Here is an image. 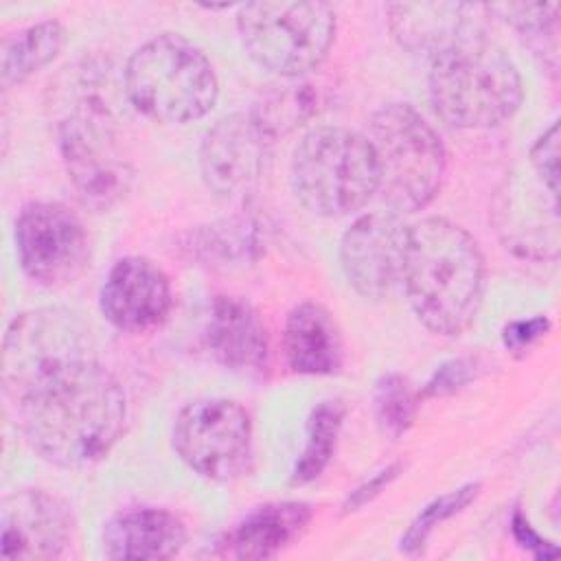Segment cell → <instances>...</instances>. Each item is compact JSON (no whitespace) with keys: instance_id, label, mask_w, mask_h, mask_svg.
Listing matches in <instances>:
<instances>
[{"instance_id":"52a82bcc","label":"cell","mask_w":561,"mask_h":561,"mask_svg":"<svg viewBox=\"0 0 561 561\" xmlns=\"http://www.w3.org/2000/svg\"><path fill=\"white\" fill-rule=\"evenodd\" d=\"M383 202L392 213H416L440 191L447 156L434 127L408 103L379 107L366 134Z\"/></svg>"},{"instance_id":"9c48e42d","label":"cell","mask_w":561,"mask_h":561,"mask_svg":"<svg viewBox=\"0 0 561 561\" xmlns=\"http://www.w3.org/2000/svg\"><path fill=\"white\" fill-rule=\"evenodd\" d=\"M90 324L59 307L31 309L13 318L2 342V386L9 399L53 368L96 355Z\"/></svg>"},{"instance_id":"83f0119b","label":"cell","mask_w":561,"mask_h":561,"mask_svg":"<svg viewBox=\"0 0 561 561\" xmlns=\"http://www.w3.org/2000/svg\"><path fill=\"white\" fill-rule=\"evenodd\" d=\"M528 167L554 191H559V121H554L530 147Z\"/></svg>"},{"instance_id":"4dcf8cb0","label":"cell","mask_w":561,"mask_h":561,"mask_svg":"<svg viewBox=\"0 0 561 561\" xmlns=\"http://www.w3.org/2000/svg\"><path fill=\"white\" fill-rule=\"evenodd\" d=\"M548 327L550 322L543 316H537L530 320H515L504 327L502 342L508 351H526L548 331Z\"/></svg>"},{"instance_id":"603a6c76","label":"cell","mask_w":561,"mask_h":561,"mask_svg":"<svg viewBox=\"0 0 561 561\" xmlns=\"http://www.w3.org/2000/svg\"><path fill=\"white\" fill-rule=\"evenodd\" d=\"M66 42V28L57 20H44L2 39V85L11 88L48 66Z\"/></svg>"},{"instance_id":"f546056e","label":"cell","mask_w":561,"mask_h":561,"mask_svg":"<svg viewBox=\"0 0 561 561\" xmlns=\"http://www.w3.org/2000/svg\"><path fill=\"white\" fill-rule=\"evenodd\" d=\"M399 471H401V462H392V465L379 469V471H377L375 476H370L366 482H362V484H359L355 491H351L348 497L344 500V504H342L344 513H353V511L366 506L370 500H375V497L399 476Z\"/></svg>"},{"instance_id":"ffe728a7","label":"cell","mask_w":561,"mask_h":561,"mask_svg":"<svg viewBox=\"0 0 561 561\" xmlns=\"http://www.w3.org/2000/svg\"><path fill=\"white\" fill-rule=\"evenodd\" d=\"M283 348L289 368L300 375H333L344 362V340L335 318L311 300L287 313Z\"/></svg>"},{"instance_id":"5bb4252c","label":"cell","mask_w":561,"mask_h":561,"mask_svg":"<svg viewBox=\"0 0 561 561\" xmlns=\"http://www.w3.org/2000/svg\"><path fill=\"white\" fill-rule=\"evenodd\" d=\"M559 191L533 169L513 173L495 195L493 224L508 250L524 259H557L559 254Z\"/></svg>"},{"instance_id":"44dd1931","label":"cell","mask_w":561,"mask_h":561,"mask_svg":"<svg viewBox=\"0 0 561 561\" xmlns=\"http://www.w3.org/2000/svg\"><path fill=\"white\" fill-rule=\"evenodd\" d=\"M311 517L305 502L263 504L226 535V548L237 559H272L302 535Z\"/></svg>"},{"instance_id":"30bf717a","label":"cell","mask_w":561,"mask_h":561,"mask_svg":"<svg viewBox=\"0 0 561 561\" xmlns=\"http://www.w3.org/2000/svg\"><path fill=\"white\" fill-rule=\"evenodd\" d=\"M173 449L202 478L232 480L252 456L250 414L232 399H197L175 416Z\"/></svg>"},{"instance_id":"cb8c5ba5","label":"cell","mask_w":561,"mask_h":561,"mask_svg":"<svg viewBox=\"0 0 561 561\" xmlns=\"http://www.w3.org/2000/svg\"><path fill=\"white\" fill-rule=\"evenodd\" d=\"M344 421V405L337 399L318 403L307 421V440L291 469V484L316 480L329 465Z\"/></svg>"},{"instance_id":"f1b7e54d","label":"cell","mask_w":561,"mask_h":561,"mask_svg":"<svg viewBox=\"0 0 561 561\" xmlns=\"http://www.w3.org/2000/svg\"><path fill=\"white\" fill-rule=\"evenodd\" d=\"M471 362L458 357V359H449L443 366H438L434 370V375L430 377V381L425 383L423 392L419 394L421 399L425 397H443V394H451L458 388H462L469 379H471Z\"/></svg>"},{"instance_id":"7a4b0ae2","label":"cell","mask_w":561,"mask_h":561,"mask_svg":"<svg viewBox=\"0 0 561 561\" xmlns=\"http://www.w3.org/2000/svg\"><path fill=\"white\" fill-rule=\"evenodd\" d=\"M50 92L57 145L77 195L96 210L114 206L134 173L118 136L125 92L116 94L110 70L96 61L64 68Z\"/></svg>"},{"instance_id":"5b68a950","label":"cell","mask_w":561,"mask_h":561,"mask_svg":"<svg viewBox=\"0 0 561 561\" xmlns=\"http://www.w3.org/2000/svg\"><path fill=\"white\" fill-rule=\"evenodd\" d=\"M123 85L134 110L169 125L204 118L219 96L210 59L178 33L138 46L125 64Z\"/></svg>"},{"instance_id":"9a60e30c","label":"cell","mask_w":561,"mask_h":561,"mask_svg":"<svg viewBox=\"0 0 561 561\" xmlns=\"http://www.w3.org/2000/svg\"><path fill=\"white\" fill-rule=\"evenodd\" d=\"M0 554L4 559H57L72 539L68 504L44 489H22L2 500Z\"/></svg>"},{"instance_id":"ac0fdd59","label":"cell","mask_w":561,"mask_h":561,"mask_svg":"<svg viewBox=\"0 0 561 561\" xmlns=\"http://www.w3.org/2000/svg\"><path fill=\"white\" fill-rule=\"evenodd\" d=\"M482 4L460 2H397L388 7V26L394 39L410 53L436 57L445 48L478 33Z\"/></svg>"},{"instance_id":"6da1fadb","label":"cell","mask_w":561,"mask_h":561,"mask_svg":"<svg viewBox=\"0 0 561 561\" xmlns=\"http://www.w3.org/2000/svg\"><path fill=\"white\" fill-rule=\"evenodd\" d=\"M11 401L31 449L66 469L107 456L127 421L125 390L96 355L53 368Z\"/></svg>"},{"instance_id":"2e32d148","label":"cell","mask_w":561,"mask_h":561,"mask_svg":"<svg viewBox=\"0 0 561 561\" xmlns=\"http://www.w3.org/2000/svg\"><path fill=\"white\" fill-rule=\"evenodd\" d=\"M173 294L169 276L145 256L118 259L101 287V313L123 333H145L164 322Z\"/></svg>"},{"instance_id":"4fadbf2b","label":"cell","mask_w":561,"mask_h":561,"mask_svg":"<svg viewBox=\"0 0 561 561\" xmlns=\"http://www.w3.org/2000/svg\"><path fill=\"white\" fill-rule=\"evenodd\" d=\"M408 224L392 210L355 219L340 241V261L348 285L364 298H386L401 283Z\"/></svg>"},{"instance_id":"484cf974","label":"cell","mask_w":561,"mask_h":561,"mask_svg":"<svg viewBox=\"0 0 561 561\" xmlns=\"http://www.w3.org/2000/svg\"><path fill=\"white\" fill-rule=\"evenodd\" d=\"M480 491V484L478 482H469L456 491H449L436 500H432L414 519L412 524L408 526V530L403 533L401 537V550L408 552V554H414V552H421L427 537L432 535V530L454 517L456 513H460L465 506H469V502L478 495Z\"/></svg>"},{"instance_id":"3957f363","label":"cell","mask_w":561,"mask_h":561,"mask_svg":"<svg viewBox=\"0 0 561 561\" xmlns=\"http://www.w3.org/2000/svg\"><path fill=\"white\" fill-rule=\"evenodd\" d=\"M484 256L478 241L445 217L408 228L401 283L416 318L438 335L471 327L484 296Z\"/></svg>"},{"instance_id":"7402d4cb","label":"cell","mask_w":561,"mask_h":561,"mask_svg":"<svg viewBox=\"0 0 561 561\" xmlns=\"http://www.w3.org/2000/svg\"><path fill=\"white\" fill-rule=\"evenodd\" d=\"M324 105V90L307 77L280 79L270 85L250 110L263 129L276 138L316 116Z\"/></svg>"},{"instance_id":"8992f818","label":"cell","mask_w":561,"mask_h":561,"mask_svg":"<svg viewBox=\"0 0 561 561\" xmlns=\"http://www.w3.org/2000/svg\"><path fill=\"white\" fill-rule=\"evenodd\" d=\"M289 178L298 202L320 217L359 210L379 186L368 138L335 125L313 127L300 138Z\"/></svg>"},{"instance_id":"277c9868","label":"cell","mask_w":561,"mask_h":561,"mask_svg":"<svg viewBox=\"0 0 561 561\" xmlns=\"http://www.w3.org/2000/svg\"><path fill=\"white\" fill-rule=\"evenodd\" d=\"M430 101L456 129H489L522 105L524 88L513 59L482 33L467 35L432 57Z\"/></svg>"},{"instance_id":"ba28073f","label":"cell","mask_w":561,"mask_h":561,"mask_svg":"<svg viewBox=\"0 0 561 561\" xmlns=\"http://www.w3.org/2000/svg\"><path fill=\"white\" fill-rule=\"evenodd\" d=\"M335 26V11L324 2H248L237 13L243 50L280 79L307 77L320 68Z\"/></svg>"},{"instance_id":"d4e9b609","label":"cell","mask_w":561,"mask_h":561,"mask_svg":"<svg viewBox=\"0 0 561 561\" xmlns=\"http://www.w3.org/2000/svg\"><path fill=\"white\" fill-rule=\"evenodd\" d=\"M373 403L377 425L390 438H399L414 421L416 394L399 373H388L377 379Z\"/></svg>"},{"instance_id":"4316f807","label":"cell","mask_w":561,"mask_h":561,"mask_svg":"<svg viewBox=\"0 0 561 561\" xmlns=\"http://www.w3.org/2000/svg\"><path fill=\"white\" fill-rule=\"evenodd\" d=\"M489 13H495L524 37L530 39H557V11L559 4H530V2H502L486 4Z\"/></svg>"},{"instance_id":"1f68e13d","label":"cell","mask_w":561,"mask_h":561,"mask_svg":"<svg viewBox=\"0 0 561 561\" xmlns=\"http://www.w3.org/2000/svg\"><path fill=\"white\" fill-rule=\"evenodd\" d=\"M511 524H513V535H515V539H517L522 546L530 548L537 557H552L550 552H546V548H550V550H557V548H554V546H548V541H543V539L530 528V524L524 519V515H522L519 511L513 513Z\"/></svg>"},{"instance_id":"e0dca14e","label":"cell","mask_w":561,"mask_h":561,"mask_svg":"<svg viewBox=\"0 0 561 561\" xmlns=\"http://www.w3.org/2000/svg\"><path fill=\"white\" fill-rule=\"evenodd\" d=\"M206 344L230 370L261 375L270 366V337L256 309L237 296H217L210 305Z\"/></svg>"},{"instance_id":"7c38bea8","label":"cell","mask_w":561,"mask_h":561,"mask_svg":"<svg viewBox=\"0 0 561 561\" xmlns=\"http://www.w3.org/2000/svg\"><path fill=\"white\" fill-rule=\"evenodd\" d=\"M272 142L250 110L219 118L199 145V171L208 191L221 199L252 195L267 171Z\"/></svg>"},{"instance_id":"8fae6325","label":"cell","mask_w":561,"mask_h":561,"mask_svg":"<svg viewBox=\"0 0 561 561\" xmlns=\"http://www.w3.org/2000/svg\"><path fill=\"white\" fill-rule=\"evenodd\" d=\"M15 250L24 274L44 287L77 280L90 263V237L83 221L57 202H33L20 210Z\"/></svg>"},{"instance_id":"d6986e66","label":"cell","mask_w":561,"mask_h":561,"mask_svg":"<svg viewBox=\"0 0 561 561\" xmlns=\"http://www.w3.org/2000/svg\"><path fill=\"white\" fill-rule=\"evenodd\" d=\"M186 543L182 519L156 506H136L116 513L103 528V552L118 561H162Z\"/></svg>"}]
</instances>
